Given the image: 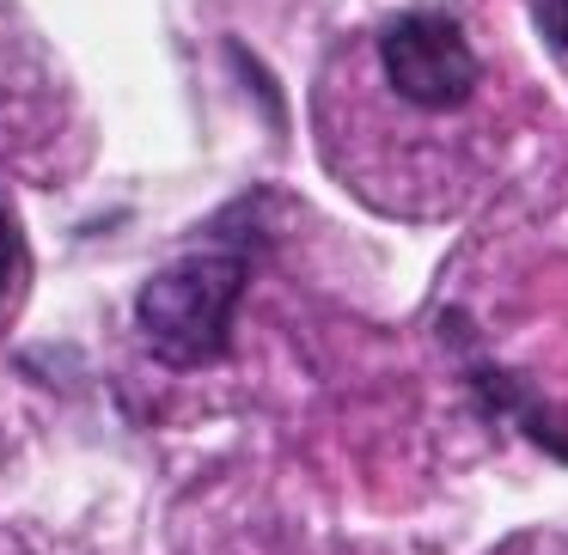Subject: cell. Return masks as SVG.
<instances>
[{"label":"cell","mask_w":568,"mask_h":555,"mask_svg":"<svg viewBox=\"0 0 568 555\" xmlns=\"http://www.w3.org/2000/svg\"><path fill=\"white\" fill-rule=\"evenodd\" d=\"M245 281H251V263L239 250H202V257L165 263L135 294V330L153 348V360H165L178 372L226 360Z\"/></svg>","instance_id":"cell-1"},{"label":"cell","mask_w":568,"mask_h":555,"mask_svg":"<svg viewBox=\"0 0 568 555\" xmlns=\"http://www.w3.org/2000/svg\"><path fill=\"white\" fill-rule=\"evenodd\" d=\"M385 86L416 111H458L477 92V50L453 13H397L379 31Z\"/></svg>","instance_id":"cell-2"},{"label":"cell","mask_w":568,"mask_h":555,"mask_svg":"<svg viewBox=\"0 0 568 555\" xmlns=\"http://www.w3.org/2000/svg\"><path fill=\"white\" fill-rule=\"evenodd\" d=\"M538 31L556 50H568V0H538Z\"/></svg>","instance_id":"cell-3"},{"label":"cell","mask_w":568,"mask_h":555,"mask_svg":"<svg viewBox=\"0 0 568 555\" xmlns=\"http://www.w3.org/2000/svg\"><path fill=\"white\" fill-rule=\"evenodd\" d=\"M13 257H19V233H13V214L0 202V294H7V275H13Z\"/></svg>","instance_id":"cell-4"}]
</instances>
